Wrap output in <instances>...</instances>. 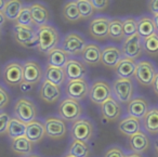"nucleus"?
<instances>
[{"instance_id": "29", "label": "nucleus", "mask_w": 158, "mask_h": 157, "mask_svg": "<svg viewBox=\"0 0 158 157\" xmlns=\"http://www.w3.org/2000/svg\"><path fill=\"white\" fill-rule=\"evenodd\" d=\"M155 33H157V31L153 16L144 14L138 18V34L141 37L146 38Z\"/></svg>"}, {"instance_id": "23", "label": "nucleus", "mask_w": 158, "mask_h": 157, "mask_svg": "<svg viewBox=\"0 0 158 157\" xmlns=\"http://www.w3.org/2000/svg\"><path fill=\"white\" fill-rule=\"evenodd\" d=\"M128 143H129L130 150L133 153H138V154H143L145 153L149 147V138L143 131H139V132L132 134L128 139Z\"/></svg>"}, {"instance_id": "10", "label": "nucleus", "mask_w": 158, "mask_h": 157, "mask_svg": "<svg viewBox=\"0 0 158 157\" xmlns=\"http://www.w3.org/2000/svg\"><path fill=\"white\" fill-rule=\"evenodd\" d=\"M121 52L123 57L132 60H138L142 57L143 49V38L139 34H135L130 37H126L121 44Z\"/></svg>"}, {"instance_id": "30", "label": "nucleus", "mask_w": 158, "mask_h": 157, "mask_svg": "<svg viewBox=\"0 0 158 157\" xmlns=\"http://www.w3.org/2000/svg\"><path fill=\"white\" fill-rule=\"evenodd\" d=\"M11 150L16 155L25 156V155H31L34 150V144L27 139L25 135L19 137L11 140Z\"/></svg>"}, {"instance_id": "6", "label": "nucleus", "mask_w": 158, "mask_h": 157, "mask_svg": "<svg viewBox=\"0 0 158 157\" xmlns=\"http://www.w3.org/2000/svg\"><path fill=\"white\" fill-rule=\"evenodd\" d=\"M113 96L123 104H128L133 99L134 85L132 78H116L112 85Z\"/></svg>"}, {"instance_id": "5", "label": "nucleus", "mask_w": 158, "mask_h": 157, "mask_svg": "<svg viewBox=\"0 0 158 157\" xmlns=\"http://www.w3.org/2000/svg\"><path fill=\"white\" fill-rule=\"evenodd\" d=\"M69 133L73 140L88 142L94 135V125L89 118L80 117L72 122Z\"/></svg>"}, {"instance_id": "14", "label": "nucleus", "mask_w": 158, "mask_h": 157, "mask_svg": "<svg viewBox=\"0 0 158 157\" xmlns=\"http://www.w3.org/2000/svg\"><path fill=\"white\" fill-rule=\"evenodd\" d=\"M89 90L90 85L86 78L68 80L65 83V94L67 98H72L77 101L86 99L89 94Z\"/></svg>"}, {"instance_id": "22", "label": "nucleus", "mask_w": 158, "mask_h": 157, "mask_svg": "<svg viewBox=\"0 0 158 157\" xmlns=\"http://www.w3.org/2000/svg\"><path fill=\"white\" fill-rule=\"evenodd\" d=\"M149 109V105L146 99L143 96L133 98L127 104V113L129 116H133L139 119H143L146 113Z\"/></svg>"}, {"instance_id": "17", "label": "nucleus", "mask_w": 158, "mask_h": 157, "mask_svg": "<svg viewBox=\"0 0 158 157\" xmlns=\"http://www.w3.org/2000/svg\"><path fill=\"white\" fill-rule=\"evenodd\" d=\"M123 57L121 49L115 45H106L102 48L101 63L105 67L114 70L118 62Z\"/></svg>"}, {"instance_id": "8", "label": "nucleus", "mask_w": 158, "mask_h": 157, "mask_svg": "<svg viewBox=\"0 0 158 157\" xmlns=\"http://www.w3.org/2000/svg\"><path fill=\"white\" fill-rule=\"evenodd\" d=\"M2 78L6 85L10 87H19L20 83L24 80L23 63L16 60L8 62L2 70Z\"/></svg>"}, {"instance_id": "49", "label": "nucleus", "mask_w": 158, "mask_h": 157, "mask_svg": "<svg viewBox=\"0 0 158 157\" xmlns=\"http://www.w3.org/2000/svg\"><path fill=\"white\" fill-rule=\"evenodd\" d=\"M126 157H143L141 154H138V153H128V154H126Z\"/></svg>"}, {"instance_id": "41", "label": "nucleus", "mask_w": 158, "mask_h": 157, "mask_svg": "<svg viewBox=\"0 0 158 157\" xmlns=\"http://www.w3.org/2000/svg\"><path fill=\"white\" fill-rule=\"evenodd\" d=\"M10 103V94L5 86L0 83V111L5 109Z\"/></svg>"}, {"instance_id": "44", "label": "nucleus", "mask_w": 158, "mask_h": 157, "mask_svg": "<svg viewBox=\"0 0 158 157\" xmlns=\"http://www.w3.org/2000/svg\"><path fill=\"white\" fill-rule=\"evenodd\" d=\"M112 0H91L93 7L95 8L97 11H105L108 8V6L110 5Z\"/></svg>"}, {"instance_id": "19", "label": "nucleus", "mask_w": 158, "mask_h": 157, "mask_svg": "<svg viewBox=\"0 0 158 157\" xmlns=\"http://www.w3.org/2000/svg\"><path fill=\"white\" fill-rule=\"evenodd\" d=\"M101 113L103 118H105L106 120L116 121L120 118L123 114V107L120 103L112 95L101 104Z\"/></svg>"}, {"instance_id": "55", "label": "nucleus", "mask_w": 158, "mask_h": 157, "mask_svg": "<svg viewBox=\"0 0 158 157\" xmlns=\"http://www.w3.org/2000/svg\"><path fill=\"white\" fill-rule=\"evenodd\" d=\"M1 34H2V32H1V27H0V38H1Z\"/></svg>"}, {"instance_id": "9", "label": "nucleus", "mask_w": 158, "mask_h": 157, "mask_svg": "<svg viewBox=\"0 0 158 157\" xmlns=\"http://www.w3.org/2000/svg\"><path fill=\"white\" fill-rule=\"evenodd\" d=\"M112 95V86L108 81L104 80V79H98L91 83L88 96L92 103L101 105L104 101H106Z\"/></svg>"}, {"instance_id": "32", "label": "nucleus", "mask_w": 158, "mask_h": 157, "mask_svg": "<svg viewBox=\"0 0 158 157\" xmlns=\"http://www.w3.org/2000/svg\"><path fill=\"white\" fill-rule=\"evenodd\" d=\"M144 130L149 134H158V107H152L143 117Z\"/></svg>"}, {"instance_id": "50", "label": "nucleus", "mask_w": 158, "mask_h": 157, "mask_svg": "<svg viewBox=\"0 0 158 157\" xmlns=\"http://www.w3.org/2000/svg\"><path fill=\"white\" fill-rule=\"evenodd\" d=\"M154 22H155V26H156V31H157L158 33V14L157 15H154Z\"/></svg>"}, {"instance_id": "48", "label": "nucleus", "mask_w": 158, "mask_h": 157, "mask_svg": "<svg viewBox=\"0 0 158 157\" xmlns=\"http://www.w3.org/2000/svg\"><path fill=\"white\" fill-rule=\"evenodd\" d=\"M6 22H7V18H6L5 13L3 11H0V27H2L6 24Z\"/></svg>"}, {"instance_id": "16", "label": "nucleus", "mask_w": 158, "mask_h": 157, "mask_svg": "<svg viewBox=\"0 0 158 157\" xmlns=\"http://www.w3.org/2000/svg\"><path fill=\"white\" fill-rule=\"evenodd\" d=\"M29 8H31V18H33L35 27L38 28L42 25L49 24L51 14L47 5H44L41 1H34V2L29 3Z\"/></svg>"}, {"instance_id": "18", "label": "nucleus", "mask_w": 158, "mask_h": 157, "mask_svg": "<svg viewBox=\"0 0 158 157\" xmlns=\"http://www.w3.org/2000/svg\"><path fill=\"white\" fill-rule=\"evenodd\" d=\"M39 96L44 102L48 103V104H54V103L59 102L62 96L61 87L44 79L41 86H40Z\"/></svg>"}, {"instance_id": "28", "label": "nucleus", "mask_w": 158, "mask_h": 157, "mask_svg": "<svg viewBox=\"0 0 158 157\" xmlns=\"http://www.w3.org/2000/svg\"><path fill=\"white\" fill-rule=\"evenodd\" d=\"M62 16L66 22L69 23H76L82 20L77 5V0H66L62 7Z\"/></svg>"}, {"instance_id": "46", "label": "nucleus", "mask_w": 158, "mask_h": 157, "mask_svg": "<svg viewBox=\"0 0 158 157\" xmlns=\"http://www.w3.org/2000/svg\"><path fill=\"white\" fill-rule=\"evenodd\" d=\"M148 11L151 12L152 15H157L158 14V0H148L147 3Z\"/></svg>"}, {"instance_id": "36", "label": "nucleus", "mask_w": 158, "mask_h": 157, "mask_svg": "<svg viewBox=\"0 0 158 157\" xmlns=\"http://www.w3.org/2000/svg\"><path fill=\"white\" fill-rule=\"evenodd\" d=\"M108 38H110L113 40H116V41H123L125 39L123 19L120 18L110 19V27H108Z\"/></svg>"}, {"instance_id": "7", "label": "nucleus", "mask_w": 158, "mask_h": 157, "mask_svg": "<svg viewBox=\"0 0 158 157\" xmlns=\"http://www.w3.org/2000/svg\"><path fill=\"white\" fill-rule=\"evenodd\" d=\"M57 114L65 121L73 122L80 118L82 114V106L79 101L72 98H65L60 102Z\"/></svg>"}, {"instance_id": "24", "label": "nucleus", "mask_w": 158, "mask_h": 157, "mask_svg": "<svg viewBox=\"0 0 158 157\" xmlns=\"http://www.w3.org/2000/svg\"><path fill=\"white\" fill-rule=\"evenodd\" d=\"M25 137L35 145V144L39 143L44 140V138L46 137V128L44 125L40 120H33L31 122L27 124L26 126V133Z\"/></svg>"}, {"instance_id": "53", "label": "nucleus", "mask_w": 158, "mask_h": 157, "mask_svg": "<svg viewBox=\"0 0 158 157\" xmlns=\"http://www.w3.org/2000/svg\"><path fill=\"white\" fill-rule=\"evenodd\" d=\"M26 157H40L39 155H36V154H31V155H28V156H26Z\"/></svg>"}, {"instance_id": "20", "label": "nucleus", "mask_w": 158, "mask_h": 157, "mask_svg": "<svg viewBox=\"0 0 158 157\" xmlns=\"http://www.w3.org/2000/svg\"><path fill=\"white\" fill-rule=\"evenodd\" d=\"M64 68H65L68 80L82 79L88 74V68L86 64L77 57H70Z\"/></svg>"}, {"instance_id": "1", "label": "nucleus", "mask_w": 158, "mask_h": 157, "mask_svg": "<svg viewBox=\"0 0 158 157\" xmlns=\"http://www.w3.org/2000/svg\"><path fill=\"white\" fill-rule=\"evenodd\" d=\"M38 45L37 49L39 52L48 54L52 49L56 48L61 42L60 32L54 25L46 24L37 28Z\"/></svg>"}, {"instance_id": "4", "label": "nucleus", "mask_w": 158, "mask_h": 157, "mask_svg": "<svg viewBox=\"0 0 158 157\" xmlns=\"http://www.w3.org/2000/svg\"><path fill=\"white\" fill-rule=\"evenodd\" d=\"M87 40L84 36L78 32H70L67 33L61 40L60 47L69 54V57H78L81 54Z\"/></svg>"}, {"instance_id": "40", "label": "nucleus", "mask_w": 158, "mask_h": 157, "mask_svg": "<svg viewBox=\"0 0 158 157\" xmlns=\"http://www.w3.org/2000/svg\"><path fill=\"white\" fill-rule=\"evenodd\" d=\"M15 24L35 27V25H34L33 18H31V8H29V5H25L24 7H23V9L21 10L20 14H19L18 19H16ZM36 28H37V27H36Z\"/></svg>"}, {"instance_id": "51", "label": "nucleus", "mask_w": 158, "mask_h": 157, "mask_svg": "<svg viewBox=\"0 0 158 157\" xmlns=\"http://www.w3.org/2000/svg\"><path fill=\"white\" fill-rule=\"evenodd\" d=\"M6 2H7V0H0V11H3Z\"/></svg>"}, {"instance_id": "26", "label": "nucleus", "mask_w": 158, "mask_h": 157, "mask_svg": "<svg viewBox=\"0 0 158 157\" xmlns=\"http://www.w3.org/2000/svg\"><path fill=\"white\" fill-rule=\"evenodd\" d=\"M135 67H136L135 60L123 57L118 62V64L114 68V70L117 78H132V77H134Z\"/></svg>"}, {"instance_id": "31", "label": "nucleus", "mask_w": 158, "mask_h": 157, "mask_svg": "<svg viewBox=\"0 0 158 157\" xmlns=\"http://www.w3.org/2000/svg\"><path fill=\"white\" fill-rule=\"evenodd\" d=\"M47 55H48L49 65L56 66V67H65L66 63L70 59L69 54L66 51H64L61 47L52 49Z\"/></svg>"}, {"instance_id": "2", "label": "nucleus", "mask_w": 158, "mask_h": 157, "mask_svg": "<svg viewBox=\"0 0 158 157\" xmlns=\"http://www.w3.org/2000/svg\"><path fill=\"white\" fill-rule=\"evenodd\" d=\"M37 106L33 100L28 98H20L15 101L13 106L14 117L22 120L25 124H29L37 117Z\"/></svg>"}, {"instance_id": "52", "label": "nucleus", "mask_w": 158, "mask_h": 157, "mask_svg": "<svg viewBox=\"0 0 158 157\" xmlns=\"http://www.w3.org/2000/svg\"><path fill=\"white\" fill-rule=\"evenodd\" d=\"M155 150H156V152H157V154H158V140L156 141V143H155Z\"/></svg>"}, {"instance_id": "42", "label": "nucleus", "mask_w": 158, "mask_h": 157, "mask_svg": "<svg viewBox=\"0 0 158 157\" xmlns=\"http://www.w3.org/2000/svg\"><path fill=\"white\" fill-rule=\"evenodd\" d=\"M10 115L6 112H0V135L7 134L8 125L10 122Z\"/></svg>"}, {"instance_id": "12", "label": "nucleus", "mask_w": 158, "mask_h": 157, "mask_svg": "<svg viewBox=\"0 0 158 157\" xmlns=\"http://www.w3.org/2000/svg\"><path fill=\"white\" fill-rule=\"evenodd\" d=\"M46 135L53 140H60L67 134V125L60 116H49L44 121Z\"/></svg>"}, {"instance_id": "13", "label": "nucleus", "mask_w": 158, "mask_h": 157, "mask_svg": "<svg viewBox=\"0 0 158 157\" xmlns=\"http://www.w3.org/2000/svg\"><path fill=\"white\" fill-rule=\"evenodd\" d=\"M110 18L107 15H95L88 25V32L93 39L104 40L108 38Z\"/></svg>"}, {"instance_id": "34", "label": "nucleus", "mask_w": 158, "mask_h": 157, "mask_svg": "<svg viewBox=\"0 0 158 157\" xmlns=\"http://www.w3.org/2000/svg\"><path fill=\"white\" fill-rule=\"evenodd\" d=\"M26 126L27 125L22 120L18 119L16 117H11L9 125H8L7 135L11 140L19 137H23L26 133Z\"/></svg>"}, {"instance_id": "11", "label": "nucleus", "mask_w": 158, "mask_h": 157, "mask_svg": "<svg viewBox=\"0 0 158 157\" xmlns=\"http://www.w3.org/2000/svg\"><path fill=\"white\" fill-rule=\"evenodd\" d=\"M156 73H157V70H156L155 65L151 61L141 60V61L136 62L134 78L141 86L148 87V86H152V83H153Z\"/></svg>"}, {"instance_id": "3", "label": "nucleus", "mask_w": 158, "mask_h": 157, "mask_svg": "<svg viewBox=\"0 0 158 157\" xmlns=\"http://www.w3.org/2000/svg\"><path fill=\"white\" fill-rule=\"evenodd\" d=\"M13 37L16 44L24 48H37V28L33 26L15 24L13 26Z\"/></svg>"}, {"instance_id": "47", "label": "nucleus", "mask_w": 158, "mask_h": 157, "mask_svg": "<svg viewBox=\"0 0 158 157\" xmlns=\"http://www.w3.org/2000/svg\"><path fill=\"white\" fill-rule=\"evenodd\" d=\"M152 88H153L154 92L158 95V70H157V73H156L155 77H154L153 83H152Z\"/></svg>"}, {"instance_id": "38", "label": "nucleus", "mask_w": 158, "mask_h": 157, "mask_svg": "<svg viewBox=\"0 0 158 157\" xmlns=\"http://www.w3.org/2000/svg\"><path fill=\"white\" fill-rule=\"evenodd\" d=\"M77 5H78V9L82 20H89L97 12L91 0H77Z\"/></svg>"}, {"instance_id": "27", "label": "nucleus", "mask_w": 158, "mask_h": 157, "mask_svg": "<svg viewBox=\"0 0 158 157\" xmlns=\"http://www.w3.org/2000/svg\"><path fill=\"white\" fill-rule=\"evenodd\" d=\"M118 130L126 137H131L132 134L141 131V119L133 116H126L119 121Z\"/></svg>"}, {"instance_id": "33", "label": "nucleus", "mask_w": 158, "mask_h": 157, "mask_svg": "<svg viewBox=\"0 0 158 157\" xmlns=\"http://www.w3.org/2000/svg\"><path fill=\"white\" fill-rule=\"evenodd\" d=\"M24 6L25 3L23 0H7L5 8H3V13H5L7 20L15 22Z\"/></svg>"}, {"instance_id": "54", "label": "nucleus", "mask_w": 158, "mask_h": 157, "mask_svg": "<svg viewBox=\"0 0 158 157\" xmlns=\"http://www.w3.org/2000/svg\"><path fill=\"white\" fill-rule=\"evenodd\" d=\"M64 157H74V156H73V155H70V154H68V153H67V154H66Z\"/></svg>"}, {"instance_id": "56", "label": "nucleus", "mask_w": 158, "mask_h": 157, "mask_svg": "<svg viewBox=\"0 0 158 157\" xmlns=\"http://www.w3.org/2000/svg\"><path fill=\"white\" fill-rule=\"evenodd\" d=\"M0 73H1V70H0Z\"/></svg>"}, {"instance_id": "25", "label": "nucleus", "mask_w": 158, "mask_h": 157, "mask_svg": "<svg viewBox=\"0 0 158 157\" xmlns=\"http://www.w3.org/2000/svg\"><path fill=\"white\" fill-rule=\"evenodd\" d=\"M44 79L61 87L67 80V75H66L64 67H56V66H52L48 64L44 68Z\"/></svg>"}, {"instance_id": "45", "label": "nucleus", "mask_w": 158, "mask_h": 157, "mask_svg": "<svg viewBox=\"0 0 158 157\" xmlns=\"http://www.w3.org/2000/svg\"><path fill=\"white\" fill-rule=\"evenodd\" d=\"M34 87H35V85L23 80L22 83H20V86H19V89H20V91L22 92L23 94H28L34 90Z\"/></svg>"}, {"instance_id": "21", "label": "nucleus", "mask_w": 158, "mask_h": 157, "mask_svg": "<svg viewBox=\"0 0 158 157\" xmlns=\"http://www.w3.org/2000/svg\"><path fill=\"white\" fill-rule=\"evenodd\" d=\"M80 57H81V60L85 64L97 66L101 63L102 48L95 42H87Z\"/></svg>"}, {"instance_id": "39", "label": "nucleus", "mask_w": 158, "mask_h": 157, "mask_svg": "<svg viewBox=\"0 0 158 157\" xmlns=\"http://www.w3.org/2000/svg\"><path fill=\"white\" fill-rule=\"evenodd\" d=\"M123 34L126 37H130L138 34V19L134 16H127L123 19Z\"/></svg>"}, {"instance_id": "35", "label": "nucleus", "mask_w": 158, "mask_h": 157, "mask_svg": "<svg viewBox=\"0 0 158 157\" xmlns=\"http://www.w3.org/2000/svg\"><path fill=\"white\" fill-rule=\"evenodd\" d=\"M90 153L91 150L89 144L80 140H73L68 146V154L74 157H89Z\"/></svg>"}, {"instance_id": "43", "label": "nucleus", "mask_w": 158, "mask_h": 157, "mask_svg": "<svg viewBox=\"0 0 158 157\" xmlns=\"http://www.w3.org/2000/svg\"><path fill=\"white\" fill-rule=\"evenodd\" d=\"M104 157H126V154L119 146H110L104 153Z\"/></svg>"}, {"instance_id": "15", "label": "nucleus", "mask_w": 158, "mask_h": 157, "mask_svg": "<svg viewBox=\"0 0 158 157\" xmlns=\"http://www.w3.org/2000/svg\"><path fill=\"white\" fill-rule=\"evenodd\" d=\"M44 70H42L39 62L34 59L26 60L23 62V76L24 80L33 85H37L44 78Z\"/></svg>"}, {"instance_id": "37", "label": "nucleus", "mask_w": 158, "mask_h": 157, "mask_svg": "<svg viewBox=\"0 0 158 157\" xmlns=\"http://www.w3.org/2000/svg\"><path fill=\"white\" fill-rule=\"evenodd\" d=\"M143 49L147 55L157 57L158 55V33L143 38Z\"/></svg>"}]
</instances>
